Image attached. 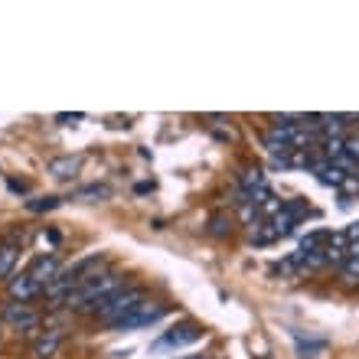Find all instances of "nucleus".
Instances as JSON below:
<instances>
[{
  "label": "nucleus",
  "mask_w": 359,
  "mask_h": 359,
  "mask_svg": "<svg viewBox=\"0 0 359 359\" xmlns=\"http://www.w3.org/2000/svg\"><path fill=\"white\" fill-rule=\"evenodd\" d=\"M4 320L13 327V330H36V311H29V304H17V301H10L7 304V311H4Z\"/></svg>",
  "instance_id": "7"
},
{
  "label": "nucleus",
  "mask_w": 359,
  "mask_h": 359,
  "mask_svg": "<svg viewBox=\"0 0 359 359\" xmlns=\"http://www.w3.org/2000/svg\"><path fill=\"white\" fill-rule=\"evenodd\" d=\"M62 346V330L59 327H49V330L39 333V340L33 343V356L36 359H53Z\"/></svg>",
  "instance_id": "9"
},
{
  "label": "nucleus",
  "mask_w": 359,
  "mask_h": 359,
  "mask_svg": "<svg viewBox=\"0 0 359 359\" xmlns=\"http://www.w3.org/2000/svg\"><path fill=\"white\" fill-rule=\"evenodd\" d=\"M147 301V294H144L141 284H131V287H121V291H114L111 297H104L98 307H95L88 317H95V320H102L104 327H111V323H118L121 317H128V313L137 307V304Z\"/></svg>",
  "instance_id": "2"
},
{
  "label": "nucleus",
  "mask_w": 359,
  "mask_h": 359,
  "mask_svg": "<svg viewBox=\"0 0 359 359\" xmlns=\"http://www.w3.org/2000/svg\"><path fill=\"white\" fill-rule=\"evenodd\" d=\"M59 271H62V268H59V258L56 255H36V258H33V265L27 268V274L39 284V287H43V291L56 281Z\"/></svg>",
  "instance_id": "5"
},
{
  "label": "nucleus",
  "mask_w": 359,
  "mask_h": 359,
  "mask_svg": "<svg viewBox=\"0 0 359 359\" xmlns=\"http://www.w3.org/2000/svg\"><path fill=\"white\" fill-rule=\"evenodd\" d=\"M203 340V327L193 320L187 323H177V327H170V330L163 333L161 340H157V350H170V346H189V343Z\"/></svg>",
  "instance_id": "4"
},
{
  "label": "nucleus",
  "mask_w": 359,
  "mask_h": 359,
  "mask_svg": "<svg viewBox=\"0 0 359 359\" xmlns=\"http://www.w3.org/2000/svg\"><path fill=\"white\" fill-rule=\"evenodd\" d=\"M323 350H327V343L323 340H311V343L297 340V353H301V359H313L317 353H323Z\"/></svg>",
  "instance_id": "11"
},
{
  "label": "nucleus",
  "mask_w": 359,
  "mask_h": 359,
  "mask_svg": "<svg viewBox=\"0 0 359 359\" xmlns=\"http://www.w3.org/2000/svg\"><path fill=\"white\" fill-rule=\"evenodd\" d=\"M56 121H62V124H69V121H82V114H59Z\"/></svg>",
  "instance_id": "15"
},
{
  "label": "nucleus",
  "mask_w": 359,
  "mask_h": 359,
  "mask_svg": "<svg viewBox=\"0 0 359 359\" xmlns=\"http://www.w3.org/2000/svg\"><path fill=\"white\" fill-rule=\"evenodd\" d=\"M180 359H206V356H180Z\"/></svg>",
  "instance_id": "16"
},
{
  "label": "nucleus",
  "mask_w": 359,
  "mask_h": 359,
  "mask_svg": "<svg viewBox=\"0 0 359 359\" xmlns=\"http://www.w3.org/2000/svg\"><path fill=\"white\" fill-rule=\"evenodd\" d=\"M79 167V157H62V161H53L49 163V173H53V177H72V170H76Z\"/></svg>",
  "instance_id": "10"
},
{
  "label": "nucleus",
  "mask_w": 359,
  "mask_h": 359,
  "mask_svg": "<svg viewBox=\"0 0 359 359\" xmlns=\"http://www.w3.org/2000/svg\"><path fill=\"white\" fill-rule=\"evenodd\" d=\"M27 206L33 209V212H43V209H56V206H59V199H56V196H46V199H29Z\"/></svg>",
  "instance_id": "14"
},
{
  "label": "nucleus",
  "mask_w": 359,
  "mask_h": 359,
  "mask_svg": "<svg viewBox=\"0 0 359 359\" xmlns=\"http://www.w3.org/2000/svg\"><path fill=\"white\" fill-rule=\"evenodd\" d=\"M121 281H124L121 271H102L98 278H92V281L79 284L76 291L66 297L62 307H69L72 313H92L104 297H111L114 291H121Z\"/></svg>",
  "instance_id": "1"
},
{
  "label": "nucleus",
  "mask_w": 359,
  "mask_h": 359,
  "mask_svg": "<svg viewBox=\"0 0 359 359\" xmlns=\"http://www.w3.org/2000/svg\"><path fill=\"white\" fill-rule=\"evenodd\" d=\"M343 154H346L350 161H356V163H359V131H356V134H350V137L343 141Z\"/></svg>",
  "instance_id": "12"
},
{
  "label": "nucleus",
  "mask_w": 359,
  "mask_h": 359,
  "mask_svg": "<svg viewBox=\"0 0 359 359\" xmlns=\"http://www.w3.org/2000/svg\"><path fill=\"white\" fill-rule=\"evenodd\" d=\"M20 245H23L20 232H10V236L0 238V278L13 274V265H17V258H20Z\"/></svg>",
  "instance_id": "8"
},
{
  "label": "nucleus",
  "mask_w": 359,
  "mask_h": 359,
  "mask_svg": "<svg viewBox=\"0 0 359 359\" xmlns=\"http://www.w3.org/2000/svg\"><path fill=\"white\" fill-rule=\"evenodd\" d=\"M163 313H167V307H163L161 301H144V304H137L128 317L111 323V330H141V327H154Z\"/></svg>",
  "instance_id": "3"
},
{
  "label": "nucleus",
  "mask_w": 359,
  "mask_h": 359,
  "mask_svg": "<svg viewBox=\"0 0 359 359\" xmlns=\"http://www.w3.org/2000/svg\"><path fill=\"white\" fill-rule=\"evenodd\" d=\"M229 229H232V222H229L226 216H212V219H209V232H212V236H226Z\"/></svg>",
  "instance_id": "13"
},
{
  "label": "nucleus",
  "mask_w": 359,
  "mask_h": 359,
  "mask_svg": "<svg viewBox=\"0 0 359 359\" xmlns=\"http://www.w3.org/2000/svg\"><path fill=\"white\" fill-rule=\"evenodd\" d=\"M7 294H10V301H17V304H29L36 294H43V287H39L33 278H29L27 271L23 274H13L7 281Z\"/></svg>",
  "instance_id": "6"
}]
</instances>
